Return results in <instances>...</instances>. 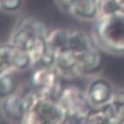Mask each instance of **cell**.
<instances>
[{
    "mask_svg": "<svg viewBox=\"0 0 124 124\" xmlns=\"http://www.w3.org/2000/svg\"><path fill=\"white\" fill-rule=\"evenodd\" d=\"M116 116V124L120 123L124 116V89L115 91L113 97L109 102Z\"/></svg>",
    "mask_w": 124,
    "mask_h": 124,
    "instance_id": "cell-15",
    "label": "cell"
},
{
    "mask_svg": "<svg viewBox=\"0 0 124 124\" xmlns=\"http://www.w3.org/2000/svg\"><path fill=\"white\" fill-rule=\"evenodd\" d=\"M85 91L91 106L108 103L115 93L112 84L103 78H96L91 80Z\"/></svg>",
    "mask_w": 124,
    "mask_h": 124,
    "instance_id": "cell-8",
    "label": "cell"
},
{
    "mask_svg": "<svg viewBox=\"0 0 124 124\" xmlns=\"http://www.w3.org/2000/svg\"><path fill=\"white\" fill-rule=\"evenodd\" d=\"M76 0H55L57 5L65 11L69 12L72 5L74 4Z\"/></svg>",
    "mask_w": 124,
    "mask_h": 124,
    "instance_id": "cell-17",
    "label": "cell"
},
{
    "mask_svg": "<svg viewBox=\"0 0 124 124\" xmlns=\"http://www.w3.org/2000/svg\"><path fill=\"white\" fill-rule=\"evenodd\" d=\"M59 100L67 114L66 123H85V116L92 107L86 91L74 85H64Z\"/></svg>",
    "mask_w": 124,
    "mask_h": 124,
    "instance_id": "cell-3",
    "label": "cell"
},
{
    "mask_svg": "<svg viewBox=\"0 0 124 124\" xmlns=\"http://www.w3.org/2000/svg\"><path fill=\"white\" fill-rule=\"evenodd\" d=\"M48 33L42 21L35 16H26L16 26L9 42L28 53L39 37H46Z\"/></svg>",
    "mask_w": 124,
    "mask_h": 124,
    "instance_id": "cell-4",
    "label": "cell"
},
{
    "mask_svg": "<svg viewBox=\"0 0 124 124\" xmlns=\"http://www.w3.org/2000/svg\"><path fill=\"white\" fill-rule=\"evenodd\" d=\"M101 0H76L69 13L81 21H96L100 16Z\"/></svg>",
    "mask_w": 124,
    "mask_h": 124,
    "instance_id": "cell-10",
    "label": "cell"
},
{
    "mask_svg": "<svg viewBox=\"0 0 124 124\" xmlns=\"http://www.w3.org/2000/svg\"><path fill=\"white\" fill-rule=\"evenodd\" d=\"M85 123L116 124V116L109 103L100 106L91 107L85 116Z\"/></svg>",
    "mask_w": 124,
    "mask_h": 124,
    "instance_id": "cell-13",
    "label": "cell"
},
{
    "mask_svg": "<svg viewBox=\"0 0 124 124\" xmlns=\"http://www.w3.org/2000/svg\"><path fill=\"white\" fill-rule=\"evenodd\" d=\"M2 117L10 123H24L27 116V107L23 96L16 92L0 102Z\"/></svg>",
    "mask_w": 124,
    "mask_h": 124,
    "instance_id": "cell-7",
    "label": "cell"
},
{
    "mask_svg": "<svg viewBox=\"0 0 124 124\" xmlns=\"http://www.w3.org/2000/svg\"><path fill=\"white\" fill-rule=\"evenodd\" d=\"M32 66L31 59L26 51L10 42L0 44V74L25 71Z\"/></svg>",
    "mask_w": 124,
    "mask_h": 124,
    "instance_id": "cell-6",
    "label": "cell"
},
{
    "mask_svg": "<svg viewBox=\"0 0 124 124\" xmlns=\"http://www.w3.org/2000/svg\"><path fill=\"white\" fill-rule=\"evenodd\" d=\"M116 9V16H124V0H112Z\"/></svg>",
    "mask_w": 124,
    "mask_h": 124,
    "instance_id": "cell-18",
    "label": "cell"
},
{
    "mask_svg": "<svg viewBox=\"0 0 124 124\" xmlns=\"http://www.w3.org/2000/svg\"><path fill=\"white\" fill-rule=\"evenodd\" d=\"M92 37L99 48L115 55L124 54V16H100L93 26Z\"/></svg>",
    "mask_w": 124,
    "mask_h": 124,
    "instance_id": "cell-1",
    "label": "cell"
},
{
    "mask_svg": "<svg viewBox=\"0 0 124 124\" xmlns=\"http://www.w3.org/2000/svg\"><path fill=\"white\" fill-rule=\"evenodd\" d=\"M17 82L12 72L0 74V102L16 92Z\"/></svg>",
    "mask_w": 124,
    "mask_h": 124,
    "instance_id": "cell-14",
    "label": "cell"
},
{
    "mask_svg": "<svg viewBox=\"0 0 124 124\" xmlns=\"http://www.w3.org/2000/svg\"><path fill=\"white\" fill-rule=\"evenodd\" d=\"M0 115H1V113H0Z\"/></svg>",
    "mask_w": 124,
    "mask_h": 124,
    "instance_id": "cell-19",
    "label": "cell"
},
{
    "mask_svg": "<svg viewBox=\"0 0 124 124\" xmlns=\"http://www.w3.org/2000/svg\"><path fill=\"white\" fill-rule=\"evenodd\" d=\"M54 66L62 78L78 77L76 54L69 49H66L57 54L54 59Z\"/></svg>",
    "mask_w": 124,
    "mask_h": 124,
    "instance_id": "cell-11",
    "label": "cell"
},
{
    "mask_svg": "<svg viewBox=\"0 0 124 124\" xmlns=\"http://www.w3.org/2000/svg\"><path fill=\"white\" fill-rule=\"evenodd\" d=\"M61 76L54 66L37 65L31 73V88L39 96L59 99L64 85L61 83Z\"/></svg>",
    "mask_w": 124,
    "mask_h": 124,
    "instance_id": "cell-5",
    "label": "cell"
},
{
    "mask_svg": "<svg viewBox=\"0 0 124 124\" xmlns=\"http://www.w3.org/2000/svg\"><path fill=\"white\" fill-rule=\"evenodd\" d=\"M77 58L78 76H89L96 74L103 66V57L99 47L89 52L75 54Z\"/></svg>",
    "mask_w": 124,
    "mask_h": 124,
    "instance_id": "cell-9",
    "label": "cell"
},
{
    "mask_svg": "<svg viewBox=\"0 0 124 124\" xmlns=\"http://www.w3.org/2000/svg\"><path fill=\"white\" fill-rule=\"evenodd\" d=\"M98 47L95 40L90 35L81 30H70L68 49L75 54L89 52Z\"/></svg>",
    "mask_w": 124,
    "mask_h": 124,
    "instance_id": "cell-12",
    "label": "cell"
},
{
    "mask_svg": "<svg viewBox=\"0 0 124 124\" xmlns=\"http://www.w3.org/2000/svg\"><path fill=\"white\" fill-rule=\"evenodd\" d=\"M66 121L67 114L59 99L41 97L36 92L28 107L24 123L60 124L66 123Z\"/></svg>",
    "mask_w": 124,
    "mask_h": 124,
    "instance_id": "cell-2",
    "label": "cell"
},
{
    "mask_svg": "<svg viewBox=\"0 0 124 124\" xmlns=\"http://www.w3.org/2000/svg\"><path fill=\"white\" fill-rule=\"evenodd\" d=\"M23 0H0V10L6 13H15L22 8Z\"/></svg>",
    "mask_w": 124,
    "mask_h": 124,
    "instance_id": "cell-16",
    "label": "cell"
}]
</instances>
